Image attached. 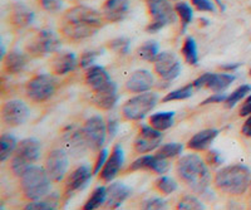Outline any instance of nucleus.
<instances>
[{"label":"nucleus","instance_id":"obj_33","mask_svg":"<svg viewBox=\"0 0 251 210\" xmlns=\"http://www.w3.org/2000/svg\"><path fill=\"white\" fill-rule=\"evenodd\" d=\"M158 53V43L154 41H147L137 49V55L146 62H154Z\"/></svg>","mask_w":251,"mask_h":210},{"label":"nucleus","instance_id":"obj_46","mask_svg":"<svg viewBox=\"0 0 251 210\" xmlns=\"http://www.w3.org/2000/svg\"><path fill=\"white\" fill-rule=\"evenodd\" d=\"M118 127H120V124H118L117 118H108L107 121V132H108V140H113V137L117 135Z\"/></svg>","mask_w":251,"mask_h":210},{"label":"nucleus","instance_id":"obj_8","mask_svg":"<svg viewBox=\"0 0 251 210\" xmlns=\"http://www.w3.org/2000/svg\"><path fill=\"white\" fill-rule=\"evenodd\" d=\"M158 95L154 92L137 93L122 106V116L127 121L142 120L156 107Z\"/></svg>","mask_w":251,"mask_h":210},{"label":"nucleus","instance_id":"obj_38","mask_svg":"<svg viewBox=\"0 0 251 210\" xmlns=\"http://www.w3.org/2000/svg\"><path fill=\"white\" fill-rule=\"evenodd\" d=\"M183 151V145L176 144V142H172V144H166L163 146H161L160 149L157 150L156 155L158 158H176V156L181 155Z\"/></svg>","mask_w":251,"mask_h":210},{"label":"nucleus","instance_id":"obj_18","mask_svg":"<svg viewBox=\"0 0 251 210\" xmlns=\"http://www.w3.org/2000/svg\"><path fill=\"white\" fill-rule=\"evenodd\" d=\"M131 0H104L102 14L107 23H120L128 15Z\"/></svg>","mask_w":251,"mask_h":210},{"label":"nucleus","instance_id":"obj_31","mask_svg":"<svg viewBox=\"0 0 251 210\" xmlns=\"http://www.w3.org/2000/svg\"><path fill=\"white\" fill-rule=\"evenodd\" d=\"M107 200V189L104 186H98L93 190L89 199L84 204L83 209L84 210H94L100 208L102 205L106 204Z\"/></svg>","mask_w":251,"mask_h":210},{"label":"nucleus","instance_id":"obj_7","mask_svg":"<svg viewBox=\"0 0 251 210\" xmlns=\"http://www.w3.org/2000/svg\"><path fill=\"white\" fill-rule=\"evenodd\" d=\"M58 81L54 76L37 75L25 84V96L34 104H44L55 95Z\"/></svg>","mask_w":251,"mask_h":210},{"label":"nucleus","instance_id":"obj_28","mask_svg":"<svg viewBox=\"0 0 251 210\" xmlns=\"http://www.w3.org/2000/svg\"><path fill=\"white\" fill-rule=\"evenodd\" d=\"M175 124V112H157L150 116V125L158 131H166L171 129Z\"/></svg>","mask_w":251,"mask_h":210},{"label":"nucleus","instance_id":"obj_13","mask_svg":"<svg viewBox=\"0 0 251 210\" xmlns=\"http://www.w3.org/2000/svg\"><path fill=\"white\" fill-rule=\"evenodd\" d=\"M92 175H93V169H91L87 165H82L75 169L67 176L66 182H64V193L63 196L68 200L69 198L75 195V193L83 190L91 182Z\"/></svg>","mask_w":251,"mask_h":210},{"label":"nucleus","instance_id":"obj_34","mask_svg":"<svg viewBox=\"0 0 251 210\" xmlns=\"http://www.w3.org/2000/svg\"><path fill=\"white\" fill-rule=\"evenodd\" d=\"M177 183L175 179L170 178V176H160L154 182V189L162 195H170V194L175 193L177 189Z\"/></svg>","mask_w":251,"mask_h":210},{"label":"nucleus","instance_id":"obj_51","mask_svg":"<svg viewBox=\"0 0 251 210\" xmlns=\"http://www.w3.org/2000/svg\"><path fill=\"white\" fill-rule=\"evenodd\" d=\"M215 3H216V5L217 6H220V9H221V10H225V5H224V3H223V0H215Z\"/></svg>","mask_w":251,"mask_h":210},{"label":"nucleus","instance_id":"obj_3","mask_svg":"<svg viewBox=\"0 0 251 210\" xmlns=\"http://www.w3.org/2000/svg\"><path fill=\"white\" fill-rule=\"evenodd\" d=\"M251 183V170L246 165L235 164L219 170L214 184L217 190L227 195L239 196L245 194Z\"/></svg>","mask_w":251,"mask_h":210},{"label":"nucleus","instance_id":"obj_48","mask_svg":"<svg viewBox=\"0 0 251 210\" xmlns=\"http://www.w3.org/2000/svg\"><path fill=\"white\" fill-rule=\"evenodd\" d=\"M206 160H207V164L211 165V166H219L221 164V158H220L219 153L215 151V150H211V151H208L207 155H206Z\"/></svg>","mask_w":251,"mask_h":210},{"label":"nucleus","instance_id":"obj_54","mask_svg":"<svg viewBox=\"0 0 251 210\" xmlns=\"http://www.w3.org/2000/svg\"><path fill=\"white\" fill-rule=\"evenodd\" d=\"M250 186H251V183H250Z\"/></svg>","mask_w":251,"mask_h":210},{"label":"nucleus","instance_id":"obj_11","mask_svg":"<svg viewBox=\"0 0 251 210\" xmlns=\"http://www.w3.org/2000/svg\"><path fill=\"white\" fill-rule=\"evenodd\" d=\"M153 64L156 75L160 76L166 82H172L176 79L181 72L180 59L171 52L160 53L154 59Z\"/></svg>","mask_w":251,"mask_h":210},{"label":"nucleus","instance_id":"obj_27","mask_svg":"<svg viewBox=\"0 0 251 210\" xmlns=\"http://www.w3.org/2000/svg\"><path fill=\"white\" fill-rule=\"evenodd\" d=\"M4 69L8 75H19L28 64V57L19 51H12L3 58Z\"/></svg>","mask_w":251,"mask_h":210},{"label":"nucleus","instance_id":"obj_12","mask_svg":"<svg viewBox=\"0 0 251 210\" xmlns=\"http://www.w3.org/2000/svg\"><path fill=\"white\" fill-rule=\"evenodd\" d=\"M69 158L68 153L63 149L51 150L46 158V170L50 176L51 182L59 183L66 178L68 171Z\"/></svg>","mask_w":251,"mask_h":210},{"label":"nucleus","instance_id":"obj_32","mask_svg":"<svg viewBox=\"0 0 251 210\" xmlns=\"http://www.w3.org/2000/svg\"><path fill=\"white\" fill-rule=\"evenodd\" d=\"M182 53L185 61L191 66H197L199 63V55H197V44L192 37H187L183 42Z\"/></svg>","mask_w":251,"mask_h":210},{"label":"nucleus","instance_id":"obj_39","mask_svg":"<svg viewBox=\"0 0 251 210\" xmlns=\"http://www.w3.org/2000/svg\"><path fill=\"white\" fill-rule=\"evenodd\" d=\"M177 209L180 210H202L205 205L197 198L191 195H185L180 202L177 203Z\"/></svg>","mask_w":251,"mask_h":210},{"label":"nucleus","instance_id":"obj_5","mask_svg":"<svg viewBox=\"0 0 251 210\" xmlns=\"http://www.w3.org/2000/svg\"><path fill=\"white\" fill-rule=\"evenodd\" d=\"M42 153V144L34 137H28L18 142L15 153L10 160V170L15 176L20 178L31 165L37 162Z\"/></svg>","mask_w":251,"mask_h":210},{"label":"nucleus","instance_id":"obj_26","mask_svg":"<svg viewBox=\"0 0 251 210\" xmlns=\"http://www.w3.org/2000/svg\"><path fill=\"white\" fill-rule=\"evenodd\" d=\"M219 136V130L216 129H206L197 132L192 136L191 140L187 142V147L195 151H205L206 149L211 146L215 138Z\"/></svg>","mask_w":251,"mask_h":210},{"label":"nucleus","instance_id":"obj_45","mask_svg":"<svg viewBox=\"0 0 251 210\" xmlns=\"http://www.w3.org/2000/svg\"><path fill=\"white\" fill-rule=\"evenodd\" d=\"M108 150L104 149L103 147L100 151H98V156H97V160H96V162H94V166H93V174L96 175V174L100 173V170L103 169V166H104V164H106L107 158H108Z\"/></svg>","mask_w":251,"mask_h":210},{"label":"nucleus","instance_id":"obj_44","mask_svg":"<svg viewBox=\"0 0 251 210\" xmlns=\"http://www.w3.org/2000/svg\"><path fill=\"white\" fill-rule=\"evenodd\" d=\"M166 207H167V204H166V202L162 198L147 199V200L142 204V209L147 210H161L166 209Z\"/></svg>","mask_w":251,"mask_h":210},{"label":"nucleus","instance_id":"obj_24","mask_svg":"<svg viewBox=\"0 0 251 210\" xmlns=\"http://www.w3.org/2000/svg\"><path fill=\"white\" fill-rule=\"evenodd\" d=\"M131 193V189L125 184L113 183L107 187V200L104 205L107 209H117L129 198Z\"/></svg>","mask_w":251,"mask_h":210},{"label":"nucleus","instance_id":"obj_52","mask_svg":"<svg viewBox=\"0 0 251 210\" xmlns=\"http://www.w3.org/2000/svg\"><path fill=\"white\" fill-rule=\"evenodd\" d=\"M246 101H251V96L250 97H248V100H246Z\"/></svg>","mask_w":251,"mask_h":210},{"label":"nucleus","instance_id":"obj_29","mask_svg":"<svg viewBox=\"0 0 251 210\" xmlns=\"http://www.w3.org/2000/svg\"><path fill=\"white\" fill-rule=\"evenodd\" d=\"M60 196L57 194H50V195H47L44 198L39 199V200H34V202H30L29 204H26L24 207V209L26 210H53L57 209L58 205H59Z\"/></svg>","mask_w":251,"mask_h":210},{"label":"nucleus","instance_id":"obj_30","mask_svg":"<svg viewBox=\"0 0 251 210\" xmlns=\"http://www.w3.org/2000/svg\"><path fill=\"white\" fill-rule=\"evenodd\" d=\"M17 146L18 142L14 136L10 133H3L0 137V161H6L15 153Z\"/></svg>","mask_w":251,"mask_h":210},{"label":"nucleus","instance_id":"obj_2","mask_svg":"<svg viewBox=\"0 0 251 210\" xmlns=\"http://www.w3.org/2000/svg\"><path fill=\"white\" fill-rule=\"evenodd\" d=\"M176 173L181 182L196 194H205L211 183L207 164L196 154L185 155L177 161Z\"/></svg>","mask_w":251,"mask_h":210},{"label":"nucleus","instance_id":"obj_14","mask_svg":"<svg viewBox=\"0 0 251 210\" xmlns=\"http://www.w3.org/2000/svg\"><path fill=\"white\" fill-rule=\"evenodd\" d=\"M162 131L153 129L152 126H147V125H142L140 129L137 137L134 140V151L137 154H149L157 147L160 146L162 142Z\"/></svg>","mask_w":251,"mask_h":210},{"label":"nucleus","instance_id":"obj_15","mask_svg":"<svg viewBox=\"0 0 251 210\" xmlns=\"http://www.w3.org/2000/svg\"><path fill=\"white\" fill-rule=\"evenodd\" d=\"M29 117V108L24 102L12 100L1 107V121L9 127H17L23 125Z\"/></svg>","mask_w":251,"mask_h":210},{"label":"nucleus","instance_id":"obj_17","mask_svg":"<svg viewBox=\"0 0 251 210\" xmlns=\"http://www.w3.org/2000/svg\"><path fill=\"white\" fill-rule=\"evenodd\" d=\"M170 169V162L167 161V158H158L154 155H145L138 158L137 160H134L132 165L129 166L128 171H138V170H149L154 174L162 175V174L167 173Z\"/></svg>","mask_w":251,"mask_h":210},{"label":"nucleus","instance_id":"obj_10","mask_svg":"<svg viewBox=\"0 0 251 210\" xmlns=\"http://www.w3.org/2000/svg\"><path fill=\"white\" fill-rule=\"evenodd\" d=\"M82 131L91 151H100L103 149L108 137V132H107V124L103 121L100 116L89 117L83 125Z\"/></svg>","mask_w":251,"mask_h":210},{"label":"nucleus","instance_id":"obj_19","mask_svg":"<svg viewBox=\"0 0 251 210\" xmlns=\"http://www.w3.org/2000/svg\"><path fill=\"white\" fill-rule=\"evenodd\" d=\"M123 161H125V154H123L122 147L121 145H114L111 155L108 156L106 164L100 173L103 182L111 183L120 174L123 166Z\"/></svg>","mask_w":251,"mask_h":210},{"label":"nucleus","instance_id":"obj_20","mask_svg":"<svg viewBox=\"0 0 251 210\" xmlns=\"http://www.w3.org/2000/svg\"><path fill=\"white\" fill-rule=\"evenodd\" d=\"M34 13L31 12L30 8L23 3L13 4L9 10V23L12 24L13 28L18 32L24 30L34 22Z\"/></svg>","mask_w":251,"mask_h":210},{"label":"nucleus","instance_id":"obj_16","mask_svg":"<svg viewBox=\"0 0 251 210\" xmlns=\"http://www.w3.org/2000/svg\"><path fill=\"white\" fill-rule=\"evenodd\" d=\"M235 81V76L228 75V73H205L196 78L194 82L195 88H202L207 87L216 93H223L232 82Z\"/></svg>","mask_w":251,"mask_h":210},{"label":"nucleus","instance_id":"obj_6","mask_svg":"<svg viewBox=\"0 0 251 210\" xmlns=\"http://www.w3.org/2000/svg\"><path fill=\"white\" fill-rule=\"evenodd\" d=\"M147 12L150 15V23L146 26L149 33H157L165 26L176 22L177 13L171 0H145Z\"/></svg>","mask_w":251,"mask_h":210},{"label":"nucleus","instance_id":"obj_49","mask_svg":"<svg viewBox=\"0 0 251 210\" xmlns=\"http://www.w3.org/2000/svg\"><path fill=\"white\" fill-rule=\"evenodd\" d=\"M241 132H243V135L246 136V137H251V115H250V117L246 120L245 124L243 125Z\"/></svg>","mask_w":251,"mask_h":210},{"label":"nucleus","instance_id":"obj_35","mask_svg":"<svg viewBox=\"0 0 251 210\" xmlns=\"http://www.w3.org/2000/svg\"><path fill=\"white\" fill-rule=\"evenodd\" d=\"M175 9H176L177 17L180 18L181 26H182V32H185L188 24L192 22V18H194L192 8L187 3H185V1H180V3H177L175 5Z\"/></svg>","mask_w":251,"mask_h":210},{"label":"nucleus","instance_id":"obj_22","mask_svg":"<svg viewBox=\"0 0 251 210\" xmlns=\"http://www.w3.org/2000/svg\"><path fill=\"white\" fill-rule=\"evenodd\" d=\"M113 83L108 72L102 66H91L86 72V84L93 92H98Z\"/></svg>","mask_w":251,"mask_h":210},{"label":"nucleus","instance_id":"obj_4","mask_svg":"<svg viewBox=\"0 0 251 210\" xmlns=\"http://www.w3.org/2000/svg\"><path fill=\"white\" fill-rule=\"evenodd\" d=\"M51 179L46 167L30 166L20 176V190L24 199L34 202L44 198L50 191Z\"/></svg>","mask_w":251,"mask_h":210},{"label":"nucleus","instance_id":"obj_40","mask_svg":"<svg viewBox=\"0 0 251 210\" xmlns=\"http://www.w3.org/2000/svg\"><path fill=\"white\" fill-rule=\"evenodd\" d=\"M129 44H131V41H129L128 38L126 37H118L114 38L109 42V48L113 51L114 53H117L120 55H125L128 53L129 49Z\"/></svg>","mask_w":251,"mask_h":210},{"label":"nucleus","instance_id":"obj_41","mask_svg":"<svg viewBox=\"0 0 251 210\" xmlns=\"http://www.w3.org/2000/svg\"><path fill=\"white\" fill-rule=\"evenodd\" d=\"M64 0H37L38 5L47 13H58L62 10Z\"/></svg>","mask_w":251,"mask_h":210},{"label":"nucleus","instance_id":"obj_36","mask_svg":"<svg viewBox=\"0 0 251 210\" xmlns=\"http://www.w3.org/2000/svg\"><path fill=\"white\" fill-rule=\"evenodd\" d=\"M194 83L186 84L182 88H178L176 91H172L169 95H166L162 98V102H172V101H182V100H187L192 96V89H194Z\"/></svg>","mask_w":251,"mask_h":210},{"label":"nucleus","instance_id":"obj_47","mask_svg":"<svg viewBox=\"0 0 251 210\" xmlns=\"http://www.w3.org/2000/svg\"><path fill=\"white\" fill-rule=\"evenodd\" d=\"M226 98H227V96L224 95V93H216V95L206 98L205 101L201 102V106H206V105H212V104H221V102L226 101Z\"/></svg>","mask_w":251,"mask_h":210},{"label":"nucleus","instance_id":"obj_50","mask_svg":"<svg viewBox=\"0 0 251 210\" xmlns=\"http://www.w3.org/2000/svg\"><path fill=\"white\" fill-rule=\"evenodd\" d=\"M241 116H250L251 115V101H246L240 109Z\"/></svg>","mask_w":251,"mask_h":210},{"label":"nucleus","instance_id":"obj_21","mask_svg":"<svg viewBox=\"0 0 251 210\" xmlns=\"http://www.w3.org/2000/svg\"><path fill=\"white\" fill-rule=\"evenodd\" d=\"M154 78L150 71L146 69H138L132 73L129 79L126 82V89L129 93H143L149 92L153 87Z\"/></svg>","mask_w":251,"mask_h":210},{"label":"nucleus","instance_id":"obj_1","mask_svg":"<svg viewBox=\"0 0 251 210\" xmlns=\"http://www.w3.org/2000/svg\"><path fill=\"white\" fill-rule=\"evenodd\" d=\"M106 24L102 12L78 4L63 13L59 21V32L68 42L78 43L97 34Z\"/></svg>","mask_w":251,"mask_h":210},{"label":"nucleus","instance_id":"obj_42","mask_svg":"<svg viewBox=\"0 0 251 210\" xmlns=\"http://www.w3.org/2000/svg\"><path fill=\"white\" fill-rule=\"evenodd\" d=\"M100 54V49H92V51H86L80 54L79 58V66L82 68H88V67L93 66L96 58Z\"/></svg>","mask_w":251,"mask_h":210},{"label":"nucleus","instance_id":"obj_53","mask_svg":"<svg viewBox=\"0 0 251 210\" xmlns=\"http://www.w3.org/2000/svg\"><path fill=\"white\" fill-rule=\"evenodd\" d=\"M250 75H251V69H250Z\"/></svg>","mask_w":251,"mask_h":210},{"label":"nucleus","instance_id":"obj_37","mask_svg":"<svg viewBox=\"0 0 251 210\" xmlns=\"http://www.w3.org/2000/svg\"><path fill=\"white\" fill-rule=\"evenodd\" d=\"M251 92V86L250 84H243V86H240L239 88H236L231 95H228L227 98H226V101L224 102L225 106L227 108H231L234 107L235 105L239 104L243 98H245L249 93Z\"/></svg>","mask_w":251,"mask_h":210},{"label":"nucleus","instance_id":"obj_43","mask_svg":"<svg viewBox=\"0 0 251 210\" xmlns=\"http://www.w3.org/2000/svg\"><path fill=\"white\" fill-rule=\"evenodd\" d=\"M191 3L194 8L199 12L215 13V10H216L214 1H211V0H191Z\"/></svg>","mask_w":251,"mask_h":210},{"label":"nucleus","instance_id":"obj_9","mask_svg":"<svg viewBox=\"0 0 251 210\" xmlns=\"http://www.w3.org/2000/svg\"><path fill=\"white\" fill-rule=\"evenodd\" d=\"M59 48V37L49 29H42V30H38L26 43L25 52L31 57H44V55L57 53Z\"/></svg>","mask_w":251,"mask_h":210},{"label":"nucleus","instance_id":"obj_23","mask_svg":"<svg viewBox=\"0 0 251 210\" xmlns=\"http://www.w3.org/2000/svg\"><path fill=\"white\" fill-rule=\"evenodd\" d=\"M77 57L75 53L60 52L53 57L50 61L51 73L54 76H66L73 72L77 67Z\"/></svg>","mask_w":251,"mask_h":210},{"label":"nucleus","instance_id":"obj_25","mask_svg":"<svg viewBox=\"0 0 251 210\" xmlns=\"http://www.w3.org/2000/svg\"><path fill=\"white\" fill-rule=\"evenodd\" d=\"M92 102H93L94 106L103 109V111H108V109L113 108L118 102V93L116 83L113 82L107 88L98 91V92H93Z\"/></svg>","mask_w":251,"mask_h":210}]
</instances>
